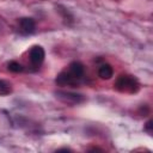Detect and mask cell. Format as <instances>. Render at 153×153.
Instances as JSON below:
<instances>
[{"label": "cell", "mask_w": 153, "mask_h": 153, "mask_svg": "<svg viewBox=\"0 0 153 153\" xmlns=\"http://www.w3.org/2000/svg\"><path fill=\"white\" fill-rule=\"evenodd\" d=\"M116 88L118 91H122V92H130V93H135L139 91V82L135 78L130 76V75H121L117 80H116V84H115Z\"/></svg>", "instance_id": "obj_1"}, {"label": "cell", "mask_w": 153, "mask_h": 153, "mask_svg": "<svg viewBox=\"0 0 153 153\" xmlns=\"http://www.w3.org/2000/svg\"><path fill=\"white\" fill-rule=\"evenodd\" d=\"M55 82L60 86H76L79 84V79L73 76L69 72H61L56 75V79H55Z\"/></svg>", "instance_id": "obj_2"}, {"label": "cell", "mask_w": 153, "mask_h": 153, "mask_svg": "<svg viewBox=\"0 0 153 153\" xmlns=\"http://www.w3.org/2000/svg\"><path fill=\"white\" fill-rule=\"evenodd\" d=\"M29 57H30V61H31L35 66H39V65L43 62L44 57H45L44 49H43L41 45H33V47L30 49Z\"/></svg>", "instance_id": "obj_3"}, {"label": "cell", "mask_w": 153, "mask_h": 153, "mask_svg": "<svg viewBox=\"0 0 153 153\" xmlns=\"http://www.w3.org/2000/svg\"><path fill=\"white\" fill-rule=\"evenodd\" d=\"M56 97L59 99H61L62 102L65 103H80L84 100V97L82 94H79V93H73V92H65V91H57L56 93Z\"/></svg>", "instance_id": "obj_4"}, {"label": "cell", "mask_w": 153, "mask_h": 153, "mask_svg": "<svg viewBox=\"0 0 153 153\" xmlns=\"http://www.w3.org/2000/svg\"><path fill=\"white\" fill-rule=\"evenodd\" d=\"M19 26H20V29H22L23 32H25V33H32L35 31L36 24H35V20L32 18L24 17V18H20L19 19Z\"/></svg>", "instance_id": "obj_5"}, {"label": "cell", "mask_w": 153, "mask_h": 153, "mask_svg": "<svg viewBox=\"0 0 153 153\" xmlns=\"http://www.w3.org/2000/svg\"><path fill=\"white\" fill-rule=\"evenodd\" d=\"M84 72H85V68H84V65H82L81 62L74 61V62H72V63L69 65V73H71L73 76L80 79V78L84 75Z\"/></svg>", "instance_id": "obj_6"}, {"label": "cell", "mask_w": 153, "mask_h": 153, "mask_svg": "<svg viewBox=\"0 0 153 153\" xmlns=\"http://www.w3.org/2000/svg\"><path fill=\"white\" fill-rule=\"evenodd\" d=\"M98 75H99L102 79L108 80V79H110V78L114 75V69H112V67H111L109 63H104V65H102V66L99 67V69H98Z\"/></svg>", "instance_id": "obj_7"}, {"label": "cell", "mask_w": 153, "mask_h": 153, "mask_svg": "<svg viewBox=\"0 0 153 153\" xmlns=\"http://www.w3.org/2000/svg\"><path fill=\"white\" fill-rule=\"evenodd\" d=\"M7 68H8L11 72H13V73H19V72L23 71V66H22L19 62H17V61H11V62H8Z\"/></svg>", "instance_id": "obj_8"}, {"label": "cell", "mask_w": 153, "mask_h": 153, "mask_svg": "<svg viewBox=\"0 0 153 153\" xmlns=\"http://www.w3.org/2000/svg\"><path fill=\"white\" fill-rule=\"evenodd\" d=\"M11 92V87L4 80H0V94H7Z\"/></svg>", "instance_id": "obj_9"}, {"label": "cell", "mask_w": 153, "mask_h": 153, "mask_svg": "<svg viewBox=\"0 0 153 153\" xmlns=\"http://www.w3.org/2000/svg\"><path fill=\"white\" fill-rule=\"evenodd\" d=\"M152 123H153L152 121H148V122L146 123V126H145V129H146L147 131H149V133L152 131V127H153V124H152Z\"/></svg>", "instance_id": "obj_10"}]
</instances>
